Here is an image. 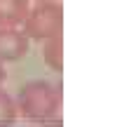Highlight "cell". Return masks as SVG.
<instances>
[{
  "label": "cell",
  "instance_id": "obj_1",
  "mask_svg": "<svg viewBox=\"0 0 129 127\" xmlns=\"http://www.w3.org/2000/svg\"><path fill=\"white\" fill-rule=\"evenodd\" d=\"M59 104H61L59 87H54L47 80L26 83L19 89V96H17L19 113L26 120H33V122H45L49 118H54L59 111Z\"/></svg>",
  "mask_w": 129,
  "mask_h": 127
},
{
  "label": "cell",
  "instance_id": "obj_2",
  "mask_svg": "<svg viewBox=\"0 0 129 127\" xmlns=\"http://www.w3.org/2000/svg\"><path fill=\"white\" fill-rule=\"evenodd\" d=\"M63 31V7L59 3H38L24 21V33L31 40H52Z\"/></svg>",
  "mask_w": 129,
  "mask_h": 127
},
{
  "label": "cell",
  "instance_id": "obj_3",
  "mask_svg": "<svg viewBox=\"0 0 129 127\" xmlns=\"http://www.w3.org/2000/svg\"><path fill=\"white\" fill-rule=\"evenodd\" d=\"M28 35L19 28H0V61H19L28 52Z\"/></svg>",
  "mask_w": 129,
  "mask_h": 127
},
{
  "label": "cell",
  "instance_id": "obj_4",
  "mask_svg": "<svg viewBox=\"0 0 129 127\" xmlns=\"http://www.w3.org/2000/svg\"><path fill=\"white\" fill-rule=\"evenodd\" d=\"M28 12V0H0V28H17V24L26 21Z\"/></svg>",
  "mask_w": 129,
  "mask_h": 127
},
{
  "label": "cell",
  "instance_id": "obj_5",
  "mask_svg": "<svg viewBox=\"0 0 129 127\" xmlns=\"http://www.w3.org/2000/svg\"><path fill=\"white\" fill-rule=\"evenodd\" d=\"M42 59L52 71H56V73L63 71V42H61V35L42 42Z\"/></svg>",
  "mask_w": 129,
  "mask_h": 127
},
{
  "label": "cell",
  "instance_id": "obj_6",
  "mask_svg": "<svg viewBox=\"0 0 129 127\" xmlns=\"http://www.w3.org/2000/svg\"><path fill=\"white\" fill-rule=\"evenodd\" d=\"M17 104H14V99L7 92H3L0 89V127H10L14 125V120H17Z\"/></svg>",
  "mask_w": 129,
  "mask_h": 127
},
{
  "label": "cell",
  "instance_id": "obj_7",
  "mask_svg": "<svg viewBox=\"0 0 129 127\" xmlns=\"http://www.w3.org/2000/svg\"><path fill=\"white\" fill-rule=\"evenodd\" d=\"M5 83V66H3V61H0V85Z\"/></svg>",
  "mask_w": 129,
  "mask_h": 127
},
{
  "label": "cell",
  "instance_id": "obj_8",
  "mask_svg": "<svg viewBox=\"0 0 129 127\" xmlns=\"http://www.w3.org/2000/svg\"><path fill=\"white\" fill-rule=\"evenodd\" d=\"M38 3H54V0H38Z\"/></svg>",
  "mask_w": 129,
  "mask_h": 127
}]
</instances>
